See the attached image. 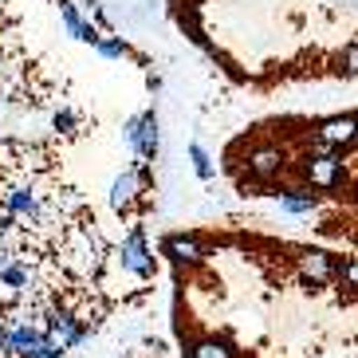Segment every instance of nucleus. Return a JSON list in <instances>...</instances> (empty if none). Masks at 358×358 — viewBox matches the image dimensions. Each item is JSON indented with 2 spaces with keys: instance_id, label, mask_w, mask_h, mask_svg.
I'll return each mask as SVG.
<instances>
[]
</instances>
